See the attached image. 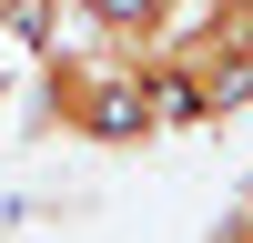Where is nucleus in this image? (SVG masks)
Segmentation results:
<instances>
[{
  "label": "nucleus",
  "mask_w": 253,
  "mask_h": 243,
  "mask_svg": "<svg viewBox=\"0 0 253 243\" xmlns=\"http://www.w3.org/2000/svg\"><path fill=\"white\" fill-rule=\"evenodd\" d=\"M213 243H253V193H243V202H233V213H223V223H213Z\"/></svg>",
  "instance_id": "nucleus-1"
}]
</instances>
